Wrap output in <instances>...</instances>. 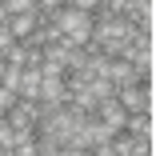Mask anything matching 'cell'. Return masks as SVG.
Wrapping results in <instances>:
<instances>
[{
	"label": "cell",
	"mask_w": 156,
	"mask_h": 156,
	"mask_svg": "<svg viewBox=\"0 0 156 156\" xmlns=\"http://www.w3.org/2000/svg\"><path fill=\"white\" fill-rule=\"evenodd\" d=\"M8 128L12 132H36V120H40V104L36 100H16L12 112H4Z\"/></svg>",
	"instance_id": "3"
},
{
	"label": "cell",
	"mask_w": 156,
	"mask_h": 156,
	"mask_svg": "<svg viewBox=\"0 0 156 156\" xmlns=\"http://www.w3.org/2000/svg\"><path fill=\"white\" fill-rule=\"evenodd\" d=\"M92 116H96V120L104 124V128H108L112 136H116V132H124V120H128V112H124V108L116 104V96H112V100H100Z\"/></svg>",
	"instance_id": "5"
},
{
	"label": "cell",
	"mask_w": 156,
	"mask_h": 156,
	"mask_svg": "<svg viewBox=\"0 0 156 156\" xmlns=\"http://www.w3.org/2000/svg\"><path fill=\"white\" fill-rule=\"evenodd\" d=\"M116 104L128 112V116H140V112H152V92L148 84H132V88H120L116 92Z\"/></svg>",
	"instance_id": "2"
},
{
	"label": "cell",
	"mask_w": 156,
	"mask_h": 156,
	"mask_svg": "<svg viewBox=\"0 0 156 156\" xmlns=\"http://www.w3.org/2000/svg\"><path fill=\"white\" fill-rule=\"evenodd\" d=\"M12 44H16V40H12V32H8V24H4V28H0V56H4V52H8Z\"/></svg>",
	"instance_id": "9"
},
{
	"label": "cell",
	"mask_w": 156,
	"mask_h": 156,
	"mask_svg": "<svg viewBox=\"0 0 156 156\" xmlns=\"http://www.w3.org/2000/svg\"><path fill=\"white\" fill-rule=\"evenodd\" d=\"M92 12H96V4L92 0H76V4H64L56 16V32L64 36L72 48H84L92 40Z\"/></svg>",
	"instance_id": "1"
},
{
	"label": "cell",
	"mask_w": 156,
	"mask_h": 156,
	"mask_svg": "<svg viewBox=\"0 0 156 156\" xmlns=\"http://www.w3.org/2000/svg\"><path fill=\"white\" fill-rule=\"evenodd\" d=\"M92 156H120V152H116L112 140H108V144H100V148H92Z\"/></svg>",
	"instance_id": "10"
},
{
	"label": "cell",
	"mask_w": 156,
	"mask_h": 156,
	"mask_svg": "<svg viewBox=\"0 0 156 156\" xmlns=\"http://www.w3.org/2000/svg\"><path fill=\"white\" fill-rule=\"evenodd\" d=\"M40 28V20H36V12H20V16H8V32H12V40L20 44V40H28Z\"/></svg>",
	"instance_id": "6"
},
{
	"label": "cell",
	"mask_w": 156,
	"mask_h": 156,
	"mask_svg": "<svg viewBox=\"0 0 156 156\" xmlns=\"http://www.w3.org/2000/svg\"><path fill=\"white\" fill-rule=\"evenodd\" d=\"M88 92H92V96H96V104H100V100H112V96H116V88H112V84H108L104 76H96V80H88Z\"/></svg>",
	"instance_id": "8"
},
{
	"label": "cell",
	"mask_w": 156,
	"mask_h": 156,
	"mask_svg": "<svg viewBox=\"0 0 156 156\" xmlns=\"http://www.w3.org/2000/svg\"><path fill=\"white\" fill-rule=\"evenodd\" d=\"M104 80L120 92V88H132V84H148L132 64H128V60H108V68H104Z\"/></svg>",
	"instance_id": "4"
},
{
	"label": "cell",
	"mask_w": 156,
	"mask_h": 156,
	"mask_svg": "<svg viewBox=\"0 0 156 156\" xmlns=\"http://www.w3.org/2000/svg\"><path fill=\"white\" fill-rule=\"evenodd\" d=\"M124 132H128V136H136V140H152V112L128 116V120H124Z\"/></svg>",
	"instance_id": "7"
},
{
	"label": "cell",
	"mask_w": 156,
	"mask_h": 156,
	"mask_svg": "<svg viewBox=\"0 0 156 156\" xmlns=\"http://www.w3.org/2000/svg\"><path fill=\"white\" fill-rule=\"evenodd\" d=\"M0 156H12V152H8V148H0Z\"/></svg>",
	"instance_id": "12"
},
{
	"label": "cell",
	"mask_w": 156,
	"mask_h": 156,
	"mask_svg": "<svg viewBox=\"0 0 156 156\" xmlns=\"http://www.w3.org/2000/svg\"><path fill=\"white\" fill-rule=\"evenodd\" d=\"M56 156H92V152H84V148H72V144H64Z\"/></svg>",
	"instance_id": "11"
}]
</instances>
